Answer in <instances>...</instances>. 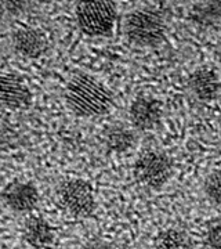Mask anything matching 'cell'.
Masks as SVG:
<instances>
[{
  "instance_id": "cell-1",
  "label": "cell",
  "mask_w": 221,
  "mask_h": 249,
  "mask_svg": "<svg viewBox=\"0 0 221 249\" xmlns=\"http://www.w3.org/2000/svg\"><path fill=\"white\" fill-rule=\"evenodd\" d=\"M65 100L73 114L85 118L104 115L114 104L112 93L94 76L83 72L71 78L65 90Z\"/></svg>"
},
{
  "instance_id": "cell-2",
  "label": "cell",
  "mask_w": 221,
  "mask_h": 249,
  "mask_svg": "<svg viewBox=\"0 0 221 249\" xmlns=\"http://www.w3.org/2000/svg\"><path fill=\"white\" fill-rule=\"evenodd\" d=\"M126 39L138 47H156L166 36L163 14L153 9H140L130 13L124 21Z\"/></svg>"
},
{
  "instance_id": "cell-3",
  "label": "cell",
  "mask_w": 221,
  "mask_h": 249,
  "mask_svg": "<svg viewBox=\"0 0 221 249\" xmlns=\"http://www.w3.org/2000/svg\"><path fill=\"white\" fill-rule=\"evenodd\" d=\"M118 10L114 1H80L76 6V21L87 36H109L115 27Z\"/></svg>"
},
{
  "instance_id": "cell-4",
  "label": "cell",
  "mask_w": 221,
  "mask_h": 249,
  "mask_svg": "<svg viewBox=\"0 0 221 249\" xmlns=\"http://www.w3.org/2000/svg\"><path fill=\"white\" fill-rule=\"evenodd\" d=\"M57 199L75 217H90L96 211L93 188L80 178H68L57 187Z\"/></svg>"
},
{
  "instance_id": "cell-5",
  "label": "cell",
  "mask_w": 221,
  "mask_h": 249,
  "mask_svg": "<svg viewBox=\"0 0 221 249\" xmlns=\"http://www.w3.org/2000/svg\"><path fill=\"white\" fill-rule=\"evenodd\" d=\"M171 160L159 150L141 152L134 162V176L142 186L160 188L171 176Z\"/></svg>"
},
{
  "instance_id": "cell-6",
  "label": "cell",
  "mask_w": 221,
  "mask_h": 249,
  "mask_svg": "<svg viewBox=\"0 0 221 249\" xmlns=\"http://www.w3.org/2000/svg\"><path fill=\"white\" fill-rule=\"evenodd\" d=\"M3 201L7 208L17 213H27L39 202V191L34 183L14 180L3 190Z\"/></svg>"
},
{
  "instance_id": "cell-7",
  "label": "cell",
  "mask_w": 221,
  "mask_h": 249,
  "mask_svg": "<svg viewBox=\"0 0 221 249\" xmlns=\"http://www.w3.org/2000/svg\"><path fill=\"white\" fill-rule=\"evenodd\" d=\"M129 118L136 129L142 132L153 130L162 119V104L150 96H138L129 108Z\"/></svg>"
},
{
  "instance_id": "cell-8",
  "label": "cell",
  "mask_w": 221,
  "mask_h": 249,
  "mask_svg": "<svg viewBox=\"0 0 221 249\" xmlns=\"http://www.w3.org/2000/svg\"><path fill=\"white\" fill-rule=\"evenodd\" d=\"M0 97L3 106L9 109H27L32 104V93L25 80L14 73L1 76Z\"/></svg>"
},
{
  "instance_id": "cell-9",
  "label": "cell",
  "mask_w": 221,
  "mask_h": 249,
  "mask_svg": "<svg viewBox=\"0 0 221 249\" xmlns=\"http://www.w3.org/2000/svg\"><path fill=\"white\" fill-rule=\"evenodd\" d=\"M13 47L24 58L36 60L46 53L47 39L35 28H21L13 35Z\"/></svg>"
},
{
  "instance_id": "cell-10",
  "label": "cell",
  "mask_w": 221,
  "mask_h": 249,
  "mask_svg": "<svg viewBox=\"0 0 221 249\" xmlns=\"http://www.w3.org/2000/svg\"><path fill=\"white\" fill-rule=\"evenodd\" d=\"M188 86L195 97L202 101H210L219 94L221 82L214 71L209 68H199L189 75Z\"/></svg>"
},
{
  "instance_id": "cell-11",
  "label": "cell",
  "mask_w": 221,
  "mask_h": 249,
  "mask_svg": "<svg viewBox=\"0 0 221 249\" xmlns=\"http://www.w3.org/2000/svg\"><path fill=\"white\" fill-rule=\"evenodd\" d=\"M24 240L35 249L49 248L54 242V231L51 226L40 216L28 217L22 227Z\"/></svg>"
},
{
  "instance_id": "cell-12",
  "label": "cell",
  "mask_w": 221,
  "mask_h": 249,
  "mask_svg": "<svg viewBox=\"0 0 221 249\" xmlns=\"http://www.w3.org/2000/svg\"><path fill=\"white\" fill-rule=\"evenodd\" d=\"M136 134L126 124H114L106 126L102 133V142L109 152L123 154L129 152L136 145Z\"/></svg>"
},
{
  "instance_id": "cell-13",
  "label": "cell",
  "mask_w": 221,
  "mask_h": 249,
  "mask_svg": "<svg viewBox=\"0 0 221 249\" xmlns=\"http://www.w3.org/2000/svg\"><path fill=\"white\" fill-rule=\"evenodd\" d=\"M191 19L201 27H213L221 19V3L206 1L195 4L191 10Z\"/></svg>"
},
{
  "instance_id": "cell-14",
  "label": "cell",
  "mask_w": 221,
  "mask_h": 249,
  "mask_svg": "<svg viewBox=\"0 0 221 249\" xmlns=\"http://www.w3.org/2000/svg\"><path fill=\"white\" fill-rule=\"evenodd\" d=\"M191 237L183 230L169 229L158 234L155 238V249H191Z\"/></svg>"
},
{
  "instance_id": "cell-15",
  "label": "cell",
  "mask_w": 221,
  "mask_h": 249,
  "mask_svg": "<svg viewBox=\"0 0 221 249\" xmlns=\"http://www.w3.org/2000/svg\"><path fill=\"white\" fill-rule=\"evenodd\" d=\"M204 191L210 202L221 206V170H214L206 178Z\"/></svg>"
},
{
  "instance_id": "cell-16",
  "label": "cell",
  "mask_w": 221,
  "mask_h": 249,
  "mask_svg": "<svg viewBox=\"0 0 221 249\" xmlns=\"http://www.w3.org/2000/svg\"><path fill=\"white\" fill-rule=\"evenodd\" d=\"M204 245L209 249H221V222L209 226L204 234Z\"/></svg>"
},
{
  "instance_id": "cell-17",
  "label": "cell",
  "mask_w": 221,
  "mask_h": 249,
  "mask_svg": "<svg viewBox=\"0 0 221 249\" xmlns=\"http://www.w3.org/2000/svg\"><path fill=\"white\" fill-rule=\"evenodd\" d=\"M80 249H130L124 245H118V244H111L106 241L101 240V238H93V240L87 241L85 245H82Z\"/></svg>"
}]
</instances>
